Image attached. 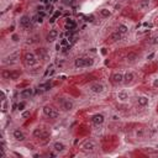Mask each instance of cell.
<instances>
[{
    "label": "cell",
    "instance_id": "836d02e7",
    "mask_svg": "<svg viewBox=\"0 0 158 158\" xmlns=\"http://www.w3.org/2000/svg\"><path fill=\"white\" fill-rule=\"evenodd\" d=\"M5 99H6V96H5V93L1 90V101H5Z\"/></svg>",
    "mask_w": 158,
    "mask_h": 158
},
{
    "label": "cell",
    "instance_id": "277c9868",
    "mask_svg": "<svg viewBox=\"0 0 158 158\" xmlns=\"http://www.w3.org/2000/svg\"><path fill=\"white\" fill-rule=\"evenodd\" d=\"M91 121H93V124H95V125H103L104 121H105V117H104V115H101V114H95V115H93V116H91Z\"/></svg>",
    "mask_w": 158,
    "mask_h": 158
},
{
    "label": "cell",
    "instance_id": "3957f363",
    "mask_svg": "<svg viewBox=\"0 0 158 158\" xmlns=\"http://www.w3.org/2000/svg\"><path fill=\"white\" fill-rule=\"evenodd\" d=\"M20 26L22 27V28H25V30H30V27H31V20L26 15H24L20 19Z\"/></svg>",
    "mask_w": 158,
    "mask_h": 158
},
{
    "label": "cell",
    "instance_id": "d590c367",
    "mask_svg": "<svg viewBox=\"0 0 158 158\" xmlns=\"http://www.w3.org/2000/svg\"><path fill=\"white\" fill-rule=\"evenodd\" d=\"M153 87H154V88H158V79H156V80L153 82Z\"/></svg>",
    "mask_w": 158,
    "mask_h": 158
},
{
    "label": "cell",
    "instance_id": "4fadbf2b",
    "mask_svg": "<svg viewBox=\"0 0 158 158\" xmlns=\"http://www.w3.org/2000/svg\"><path fill=\"white\" fill-rule=\"evenodd\" d=\"M74 66L77 68H85V58H77L74 62Z\"/></svg>",
    "mask_w": 158,
    "mask_h": 158
},
{
    "label": "cell",
    "instance_id": "d4e9b609",
    "mask_svg": "<svg viewBox=\"0 0 158 158\" xmlns=\"http://www.w3.org/2000/svg\"><path fill=\"white\" fill-rule=\"evenodd\" d=\"M10 74H11V70H4L1 73V76L4 79H10Z\"/></svg>",
    "mask_w": 158,
    "mask_h": 158
},
{
    "label": "cell",
    "instance_id": "8fae6325",
    "mask_svg": "<svg viewBox=\"0 0 158 158\" xmlns=\"http://www.w3.org/2000/svg\"><path fill=\"white\" fill-rule=\"evenodd\" d=\"M57 37H58V31H57V30H51L49 34H48V36H47V41H48V42H52L53 40H56Z\"/></svg>",
    "mask_w": 158,
    "mask_h": 158
},
{
    "label": "cell",
    "instance_id": "ffe728a7",
    "mask_svg": "<svg viewBox=\"0 0 158 158\" xmlns=\"http://www.w3.org/2000/svg\"><path fill=\"white\" fill-rule=\"evenodd\" d=\"M117 31H119L121 35H124V34H126V32L129 31V28H127V26H126V25H122V24H121V25H119Z\"/></svg>",
    "mask_w": 158,
    "mask_h": 158
},
{
    "label": "cell",
    "instance_id": "f546056e",
    "mask_svg": "<svg viewBox=\"0 0 158 158\" xmlns=\"http://www.w3.org/2000/svg\"><path fill=\"white\" fill-rule=\"evenodd\" d=\"M24 108H25V103H19L17 104V109L21 111V110H24Z\"/></svg>",
    "mask_w": 158,
    "mask_h": 158
},
{
    "label": "cell",
    "instance_id": "52a82bcc",
    "mask_svg": "<svg viewBox=\"0 0 158 158\" xmlns=\"http://www.w3.org/2000/svg\"><path fill=\"white\" fill-rule=\"evenodd\" d=\"M95 148H96V144H95V142H93V141H88V142L84 143V146H83V150L87 151V152H91Z\"/></svg>",
    "mask_w": 158,
    "mask_h": 158
},
{
    "label": "cell",
    "instance_id": "60d3db41",
    "mask_svg": "<svg viewBox=\"0 0 158 158\" xmlns=\"http://www.w3.org/2000/svg\"><path fill=\"white\" fill-rule=\"evenodd\" d=\"M153 57H154V53H151V55H150L148 57H147V59H152Z\"/></svg>",
    "mask_w": 158,
    "mask_h": 158
},
{
    "label": "cell",
    "instance_id": "4316f807",
    "mask_svg": "<svg viewBox=\"0 0 158 158\" xmlns=\"http://www.w3.org/2000/svg\"><path fill=\"white\" fill-rule=\"evenodd\" d=\"M34 136H35V137H41V136H42L41 129H35L34 130Z\"/></svg>",
    "mask_w": 158,
    "mask_h": 158
},
{
    "label": "cell",
    "instance_id": "ab89813d",
    "mask_svg": "<svg viewBox=\"0 0 158 158\" xmlns=\"http://www.w3.org/2000/svg\"><path fill=\"white\" fill-rule=\"evenodd\" d=\"M37 14H38L40 16H43V17H45V15H46V14H45V11H38Z\"/></svg>",
    "mask_w": 158,
    "mask_h": 158
},
{
    "label": "cell",
    "instance_id": "f35d334b",
    "mask_svg": "<svg viewBox=\"0 0 158 158\" xmlns=\"http://www.w3.org/2000/svg\"><path fill=\"white\" fill-rule=\"evenodd\" d=\"M13 40L14 41H19V36L17 35H13Z\"/></svg>",
    "mask_w": 158,
    "mask_h": 158
},
{
    "label": "cell",
    "instance_id": "7c38bea8",
    "mask_svg": "<svg viewBox=\"0 0 158 158\" xmlns=\"http://www.w3.org/2000/svg\"><path fill=\"white\" fill-rule=\"evenodd\" d=\"M32 94H34V89L27 88V89H24L22 91H21L20 95L22 96V98H30V96H32Z\"/></svg>",
    "mask_w": 158,
    "mask_h": 158
},
{
    "label": "cell",
    "instance_id": "f1b7e54d",
    "mask_svg": "<svg viewBox=\"0 0 158 158\" xmlns=\"http://www.w3.org/2000/svg\"><path fill=\"white\" fill-rule=\"evenodd\" d=\"M68 42H69L68 38H63V40L61 41V46H69V45H68Z\"/></svg>",
    "mask_w": 158,
    "mask_h": 158
},
{
    "label": "cell",
    "instance_id": "484cf974",
    "mask_svg": "<svg viewBox=\"0 0 158 158\" xmlns=\"http://www.w3.org/2000/svg\"><path fill=\"white\" fill-rule=\"evenodd\" d=\"M93 64H94L93 58H85V67H91Z\"/></svg>",
    "mask_w": 158,
    "mask_h": 158
},
{
    "label": "cell",
    "instance_id": "2e32d148",
    "mask_svg": "<svg viewBox=\"0 0 158 158\" xmlns=\"http://www.w3.org/2000/svg\"><path fill=\"white\" fill-rule=\"evenodd\" d=\"M117 99L120 100V101H126L129 99V94L126 93V91H120L119 94H117Z\"/></svg>",
    "mask_w": 158,
    "mask_h": 158
},
{
    "label": "cell",
    "instance_id": "30bf717a",
    "mask_svg": "<svg viewBox=\"0 0 158 158\" xmlns=\"http://www.w3.org/2000/svg\"><path fill=\"white\" fill-rule=\"evenodd\" d=\"M13 135H14V138H15L16 141H25V135L21 132L20 130H15V131L13 132Z\"/></svg>",
    "mask_w": 158,
    "mask_h": 158
},
{
    "label": "cell",
    "instance_id": "9a60e30c",
    "mask_svg": "<svg viewBox=\"0 0 158 158\" xmlns=\"http://www.w3.org/2000/svg\"><path fill=\"white\" fill-rule=\"evenodd\" d=\"M137 103L140 106H146V105H148V98L147 96H140L137 99Z\"/></svg>",
    "mask_w": 158,
    "mask_h": 158
},
{
    "label": "cell",
    "instance_id": "ba28073f",
    "mask_svg": "<svg viewBox=\"0 0 158 158\" xmlns=\"http://www.w3.org/2000/svg\"><path fill=\"white\" fill-rule=\"evenodd\" d=\"M111 79H112L114 83H116V84L124 83V74H122V73H115Z\"/></svg>",
    "mask_w": 158,
    "mask_h": 158
},
{
    "label": "cell",
    "instance_id": "5b68a950",
    "mask_svg": "<svg viewBox=\"0 0 158 158\" xmlns=\"http://www.w3.org/2000/svg\"><path fill=\"white\" fill-rule=\"evenodd\" d=\"M90 90L93 93H96V94L103 93L104 91V85H103L101 83H93L91 85H90Z\"/></svg>",
    "mask_w": 158,
    "mask_h": 158
},
{
    "label": "cell",
    "instance_id": "603a6c76",
    "mask_svg": "<svg viewBox=\"0 0 158 158\" xmlns=\"http://www.w3.org/2000/svg\"><path fill=\"white\" fill-rule=\"evenodd\" d=\"M136 59H137V55L133 53V52H131V53L127 55V61L129 62H135Z\"/></svg>",
    "mask_w": 158,
    "mask_h": 158
},
{
    "label": "cell",
    "instance_id": "44dd1931",
    "mask_svg": "<svg viewBox=\"0 0 158 158\" xmlns=\"http://www.w3.org/2000/svg\"><path fill=\"white\" fill-rule=\"evenodd\" d=\"M20 74H21V72H19V70H11V74H10V79L15 80V79H17V78L20 77Z\"/></svg>",
    "mask_w": 158,
    "mask_h": 158
},
{
    "label": "cell",
    "instance_id": "e575fe53",
    "mask_svg": "<svg viewBox=\"0 0 158 158\" xmlns=\"http://www.w3.org/2000/svg\"><path fill=\"white\" fill-rule=\"evenodd\" d=\"M37 10H38V11H43V10H45V6H42V5H38Z\"/></svg>",
    "mask_w": 158,
    "mask_h": 158
},
{
    "label": "cell",
    "instance_id": "8d00e7d4",
    "mask_svg": "<svg viewBox=\"0 0 158 158\" xmlns=\"http://www.w3.org/2000/svg\"><path fill=\"white\" fill-rule=\"evenodd\" d=\"M6 111V104H5V101H3V112H5Z\"/></svg>",
    "mask_w": 158,
    "mask_h": 158
},
{
    "label": "cell",
    "instance_id": "7a4b0ae2",
    "mask_svg": "<svg viewBox=\"0 0 158 158\" xmlns=\"http://www.w3.org/2000/svg\"><path fill=\"white\" fill-rule=\"evenodd\" d=\"M25 63H26L27 66H30V67L37 64V58H36V56H35L34 53H26V55H25Z\"/></svg>",
    "mask_w": 158,
    "mask_h": 158
},
{
    "label": "cell",
    "instance_id": "74e56055",
    "mask_svg": "<svg viewBox=\"0 0 158 158\" xmlns=\"http://www.w3.org/2000/svg\"><path fill=\"white\" fill-rule=\"evenodd\" d=\"M87 21H89V22H93V21H94V16H89Z\"/></svg>",
    "mask_w": 158,
    "mask_h": 158
},
{
    "label": "cell",
    "instance_id": "7bdbcfd3",
    "mask_svg": "<svg viewBox=\"0 0 158 158\" xmlns=\"http://www.w3.org/2000/svg\"><path fill=\"white\" fill-rule=\"evenodd\" d=\"M56 49H57V51H59V49H61V43H58V45L56 46Z\"/></svg>",
    "mask_w": 158,
    "mask_h": 158
},
{
    "label": "cell",
    "instance_id": "5bb4252c",
    "mask_svg": "<svg viewBox=\"0 0 158 158\" xmlns=\"http://www.w3.org/2000/svg\"><path fill=\"white\" fill-rule=\"evenodd\" d=\"M133 78H135L133 73H126V74L124 76V83H126V84H130V83H132Z\"/></svg>",
    "mask_w": 158,
    "mask_h": 158
},
{
    "label": "cell",
    "instance_id": "b9f144b4",
    "mask_svg": "<svg viewBox=\"0 0 158 158\" xmlns=\"http://www.w3.org/2000/svg\"><path fill=\"white\" fill-rule=\"evenodd\" d=\"M101 53H103L104 56L106 55V48H103V49H101Z\"/></svg>",
    "mask_w": 158,
    "mask_h": 158
},
{
    "label": "cell",
    "instance_id": "d6a6232c",
    "mask_svg": "<svg viewBox=\"0 0 158 158\" xmlns=\"http://www.w3.org/2000/svg\"><path fill=\"white\" fill-rule=\"evenodd\" d=\"M46 9H47V10H48V11H49V14H51L52 11H53V6H52V5H48V6H47Z\"/></svg>",
    "mask_w": 158,
    "mask_h": 158
},
{
    "label": "cell",
    "instance_id": "83f0119b",
    "mask_svg": "<svg viewBox=\"0 0 158 158\" xmlns=\"http://www.w3.org/2000/svg\"><path fill=\"white\" fill-rule=\"evenodd\" d=\"M151 43H152V45H158V35H154V36L151 38Z\"/></svg>",
    "mask_w": 158,
    "mask_h": 158
},
{
    "label": "cell",
    "instance_id": "ac0fdd59",
    "mask_svg": "<svg viewBox=\"0 0 158 158\" xmlns=\"http://www.w3.org/2000/svg\"><path fill=\"white\" fill-rule=\"evenodd\" d=\"M121 37H122V35L119 32V31H115V32L111 34V40H114V41H120Z\"/></svg>",
    "mask_w": 158,
    "mask_h": 158
},
{
    "label": "cell",
    "instance_id": "9c48e42d",
    "mask_svg": "<svg viewBox=\"0 0 158 158\" xmlns=\"http://www.w3.org/2000/svg\"><path fill=\"white\" fill-rule=\"evenodd\" d=\"M62 109L64 110V111H69L73 109V103L70 100H64V101H62Z\"/></svg>",
    "mask_w": 158,
    "mask_h": 158
},
{
    "label": "cell",
    "instance_id": "1f68e13d",
    "mask_svg": "<svg viewBox=\"0 0 158 158\" xmlns=\"http://www.w3.org/2000/svg\"><path fill=\"white\" fill-rule=\"evenodd\" d=\"M30 115H31L30 111H24V112H22V117H28Z\"/></svg>",
    "mask_w": 158,
    "mask_h": 158
},
{
    "label": "cell",
    "instance_id": "7402d4cb",
    "mask_svg": "<svg viewBox=\"0 0 158 158\" xmlns=\"http://www.w3.org/2000/svg\"><path fill=\"white\" fill-rule=\"evenodd\" d=\"M100 15L103 17H109L111 15V13H110V10H108V9H101L100 10Z\"/></svg>",
    "mask_w": 158,
    "mask_h": 158
},
{
    "label": "cell",
    "instance_id": "4dcf8cb0",
    "mask_svg": "<svg viewBox=\"0 0 158 158\" xmlns=\"http://www.w3.org/2000/svg\"><path fill=\"white\" fill-rule=\"evenodd\" d=\"M136 136H138V137L143 136V130H138V131H136Z\"/></svg>",
    "mask_w": 158,
    "mask_h": 158
},
{
    "label": "cell",
    "instance_id": "cb8c5ba5",
    "mask_svg": "<svg viewBox=\"0 0 158 158\" xmlns=\"http://www.w3.org/2000/svg\"><path fill=\"white\" fill-rule=\"evenodd\" d=\"M34 20L36 21V22H38V24H42V22H43V16H40L38 14H36L35 17H34Z\"/></svg>",
    "mask_w": 158,
    "mask_h": 158
},
{
    "label": "cell",
    "instance_id": "8992f818",
    "mask_svg": "<svg viewBox=\"0 0 158 158\" xmlns=\"http://www.w3.org/2000/svg\"><path fill=\"white\" fill-rule=\"evenodd\" d=\"M19 57H20V52L16 51V52H14V53H11L10 56H7V57L5 58L4 63H14V62H16V61L19 59Z\"/></svg>",
    "mask_w": 158,
    "mask_h": 158
},
{
    "label": "cell",
    "instance_id": "6da1fadb",
    "mask_svg": "<svg viewBox=\"0 0 158 158\" xmlns=\"http://www.w3.org/2000/svg\"><path fill=\"white\" fill-rule=\"evenodd\" d=\"M43 114L46 115V116H48L49 119H57L58 115H59L56 109H53L52 106H48V105L43 108Z\"/></svg>",
    "mask_w": 158,
    "mask_h": 158
},
{
    "label": "cell",
    "instance_id": "d6986e66",
    "mask_svg": "<svg viewBox=\"0 0 158 158\" xmlns=\"http://www.w3.org/2000/svg\"><path fill=\"white\" fill-rule=\"evenodd\" d=\"M138 6H140V9H147L150 6V0H141Z\"/></svg>",
    "mask_w": 158,
    "mask_h": 158
},
{
    "label": "cell",
    "instance_id": "e0dca14e",
    "mask_svg": "<svg viewBox=\"0 0 158 158\" xmlns=\"http://www.w3.org/2000/svg\"><path fill=\"white\" fill-rule=\"evenodd\" d=\"M53 148H55L57 152H62L63 150L66 148V146L63 144L62 142H55V144H53Z\"/></svg>",
    "mask_w": 158,
    "mask_h": 158
}]
</instances>
